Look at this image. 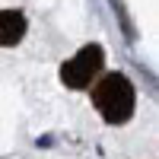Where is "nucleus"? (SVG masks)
Segmentation results:
<instances>
[{"label": "nucleus", "instance_id": "1", "mask_svg": "<svg viewBox=\"0 0 159 159\" xmlns=\"http://www.w3.org/2000/svg\"><path fill=\"white\" fill-rule=\"evenodd\" d=\"M134 102H137L134 86L121 73H108L92 86V105L99 108V115L108 124H124L134 115Z\"/></svg>", "mask_w": 159, "mask_h": 159}, {"label": "nucleus", "instance_id": "2", "mask_svg": "<svg viewBox=\"0 0 159 159\" xmlns=\"http://www.w3.org/2000/svg\"><path fill=\"white\" fill-rule=\"evenodd\" d=\"M102 61H105L102 48L99 45H86V48H80L76 54L61 67V80L70 89H86L92 83V76L102 70Z\"/></svg>", "mask_w": 159, "mask_h": 159}, {"label": "nucleus", "instance_id": "3", "mask_svg": "<svg viewBox=\"0 0 159 159\" xmlns=\"http://www.w3.org/2000/svg\"><path fill=\"white\" fill-rule=\"evenodd\" d=\"M22 35H25V16L19 10H0V48L22 42Z\"/></svg>", "mask_w": 159, "mask_h": 159}]
</instances>
